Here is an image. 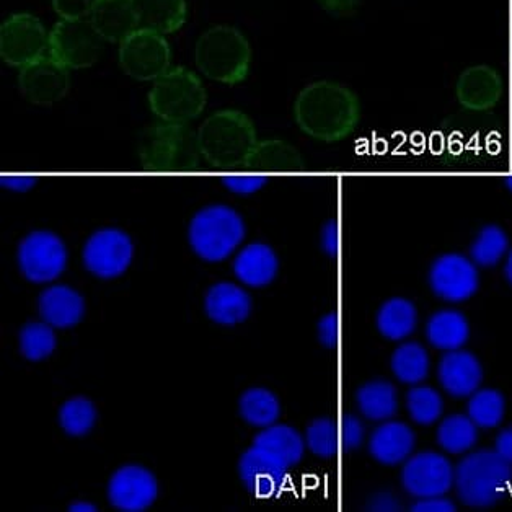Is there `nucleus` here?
Wrapping results in <instances>:
<instances>
[{"mask_svg": "<svg viewBox=\"0 0 512 512\" xmlns=\"http://www.w3.org/2000/svg\"><path fill=\"white\" fill-rule=\"evenodd\" d=\"M283 460L253 444L239 460V475L248 493L256 498H273L287 482Z\"/></svg>", "mask_w": 512, "mask_h": 512, "instance_id": "17", "label": "nucleus"}, {"mask_svg": "<svg viewBox=\"0 0 512 512\" xmlns=\"http://www.w3.org/2000/svg\"><path fill=\"white\" fill-rule=\"evenodd\" d=\"M367 508H369V511H400V504H398L397 499L393 498V495L380 493V495L372 498Z\"/></svg>", "mask_w": 512, "mask_h": 512, "instance_id": "48", "label": "nucleus"}, {"mask_svg": "<svg viewBox=\"0 0 512 512\" xmlns=\"http://www.w3.org/2000/svg\"><path fill=\"white\" fill-rule=\"evenodd\" d=\"M455 468L439 452L410 455L403 465L402 486L411 498L446 496L454 488Z\"/></svg>", "mask_w": 512, "mask_h": 512, "instance_id": "13", "label": "nucleus"}, {"mask_svg": "<svg viewBox=\"0 0 512 512\" xmlns=\"http://www.w3.org/2000/svg\"><path fill=\"white\" fill-rule=\"evenodd\" d=\"M416 446V434L402 421L387 420L374 429L369 439L372 459L382 465L405 464Z\"/></svg>", "mask_w": 512, "mask_h": 512, "instance_id": "20", "label": "nucleus"}, {"mask_svg": "<svg viewBox=\"0 0 512 512\" xmlns=\"http://www.w3.org/2000/svg\"><path fill=\"white\" fill-rule=\"evenodd\" d=\"M431 291L442 301L460 304L475 296L480 286L477 265L460 253H446L429 270Z\"/></svg>", "mask_w": 512, "mask_h": 512, "instance_id": "14", "label": "nucleus"}, {"mask_svg": "<svg viewBox=\"0 0 512 512\" xmlns=\"http://www.w3.org/2000/svg\"><path fill=\"white\" fill-rule=\"evenodd\" d=\"M253 444L276 455L289 468L301 462L305 447H307L304 437L297 429L287 426V424L276 423L256 434Z\"/></svg>", "mask_w": 512, "mask_h": 512, "instance_id": "28", "label": "nucleus"}, {"mask_svg": "<svg viewBox=\"0 0 512 512\" xmlns=\"http://www.w3.org/2000/svg\"><path fill=\"white\" fill-rule=\"evenodd\" d=\"M102 36L89 18L59 20L49 31V54L67 69H89L103 53Z\"/></svg>", "mask_w": 512, "mask_h": 512, "instance_id": "9", "label": "nucleus"}, {"mask_svg": "<svg viewBox=\"0 0 512 512\" xmlns=\"http://www.w3.org/2000/svg\"><path fill=\"white\" fill-rule=\"evenodd\" d=\"M208 103V93L195 72L186 67H170L154 80L149 106L160 121L188 124L196 120Z\"/></svg>", "mask_w": 512, "mask_h": 512, "instance_id": "6", "label": "nucleus"}, {"mask_svg": "<svg viewBox=\"0 0 512 512\" xmlns=\"http://www.w3.org/2000/svg\"><path fill=\"white\" fill-rule=\"evenodd\" d=\"M509 252V239L506 232L498 226H485L470 247V258L482 268H493Z\"/></svg>", "mask_w": 512, "mask_h": 512, "instance_id": "34", "label": "nucleus"}, {"mask_svg": "<svg viewBox=\"0 0 512 512\" xmlns=\"http://www.w3.org/2000/svg\"><path fill=\"white\" fill-rule=\"evenodd\" d=\"M294 118L307 136L322 142H338L353 134L358 126L361 102L346 85L318 80L297 95Z\"/></svg>", "mask_w": 512, "mask_h": 512, "instance_id": "1", "label": "nucleus"}, {"mask_svg": "<svg viewBox=\"0 0 512 512\" xmlns=\"http://www.w3.org/2000/svg\"><path fill=\"white\" fill-rule=\"evenodd\" d=\"M118 59L126 76L139 82H154L172 67V48L162 33L137 28L121 41Z\"/></svg>", "mask_w": 512, "mask_h": 512, "instance_id": "8", "label": "nucleus"}, {"mask_svg": "<svg viewBox=\"0 0 512 512\" xmlns=\"http://www.w3.org/2000/svg\"><path fill=\"white\" fill-rule=\"evenodd\" d=\"M93 0H53V9L61 20H85L90 17Z\"/></svg>", "mask_w": 512, "mask_h": 512, "instance_id": "42", "label": "nucleus"}, {"mask_svg": "<svg viewBox=\"0 0 512 512\" xmlns=\"http://www.w3.org/2000/svg\"><path fill=\"white\" fill-rule=\"evenodd\" d=\"M320 242H322V250L327 253L328 256H338L340 253V227L336 224V221H328L322 229V235H320Z\"/></svg>", "mask_w": 512, "mask_h": 512, "instance_id": "45", "label": "nucleus"}, {"mask_svg": "<svg viewBox=\"0 0 512 512\" xmlns=\"http://www.w3.org/2000/svg\"><path fill=\"white\" fill-rule=\"evenodd\" d=\"M376 325L380 335L387 340H407L418 327V309L405 297H392L380 305Z\"/></svg>", "mask_w": 512, "mask_h": 512, "instance_id": "27", "label": "nucleus"}, {"mask_svg": "<svg viewBox=\"0 0 512 512\" xmlns=\"http://www.w3.org/2000/svg\"><path fill=\"white\" fill-rule=\"evenodd\" d=\"M338 426H340V442L343 451H356L362 446L364 437H366V428L358 416L348 413L341 418V423Z\"/></svg>", "mask_w": 512, "mask_h": 512, "instance_id": "40", "label": "nucleus"}, {"mask_svg": "<svg viewBox=\"0 0 512 512\" xmlns=\"http://www.w3.org/2000/svg\"><path fill=\"white\" fill-rule=\"evenodd\" d=\"M413 512H454L457 506L451 499L444 496H431V498L416 499V503L411 506Z\"/></svg>", "mask_w": 512, "mask_h": 512, "instance_id": "44", "label": "nucleus"}, {"mask_svg": "<svg viewBox=\"0 0 512 512\" xmlns=\"http://www.w3.org/2000/svg\"><path fill=\"white\" fill-rule=\"evenodd\" d=\"M495 452L512 465V426L499 431L495 439Z\"/></svg>", "mask_w": 512, "mask_h": 512, "instance_id": "47", "label": "nucleus"}, {"mask_svg": "<svg viewBox=\"0 0 512 512\" xmlns=\"http://www.w3.org/2000/svg\"><path fill=\"white\" fill-rule=\"evenodd\" d=\"M43 322L53 328H72L82 322L85 315V301L82 294L71 286H51L41 292L38 299Z\"/></svg>", "mask_w": 512, "mask_h": 512, "instance_id": "22", "label": "nucleus"}, {"mask_svg": "<svg viewBox=\"0 0 512 512\" xmlns=\"http://www.w3.org/2000/svg\"><path fill=\"white\" fill-rule=\"evenodd\" d=\"M159 496V483L154 473L141 465L118 468L108 483L111 506L123 512H142L151 508Z\"/></svg>", "mask_w": 512, "mask_h": 512, "instance_id": "16", "label": "nucleus"}, {"mask_svg": "<svg viewBox=\"0 0 512 512\" xmlns=\"http://www.w3.org/2000/svg\"><path fill=\"white\" fill-rule=\"evenodd\" d=\"M222 183L227 190L237 195H252L268 183V178L263 175H229L222 178Z\"/></svg>", "mask_w": 512, "mask_h": 512, "instance_id": "41", "label": "nucleus"}, {"mask_svg": "<svg viewBox=\"0 0 512 512\" xmlns=\"http://www.w3.org/2000/svg\"><path fill=\"white\" fill-rule=\"evenodd\" d=\"M2 186L12 191H28L35 186L36 178L33 177H2Z\"/></svg>", "mask_w": 512, "mask_h": 512, "instance_id": "49", "label": "nucleus"}, {"mask_svg": "<svg viewBox=\"0 0 512 512\" xmlns=\"http://www.w3.org/2000/svg\"><path fill=\"white\" fill-rule=\"evenodd\" d=\"M97 418V408L85 397L71 398L59 410V424L64 433L72 437L89 434L97 423Z\"/></svg>", "mask_w": 512, "mask_h": 512, "instance_id": "36", "label": "nucleus"}, {"mask_svg": "<svg viewBox=\"0 0 512 512\" xmlns=\"http://www.w3.org/2000/svg\"><path fill=\"white\" fill-rule=\"evenodd\" d=\"M318 340L325 348L335 349L340 343V317L336 312L320 318L317 327Z\"/></svg>", "mask_w": 512, "mask_h": 512, "instance_id": "43", "label": "nucleus"}, {"mask_svg": "<svg viewBox=\"0 0 512 512\" xmlns=\"http://www.w3.org/2000/svg\"><path fill=\"white\" fill-rule=\"evenodd\" d=\"M248 162L261 168H289L296 167L299 155L286 142L265 141L256 144Z\"/></svg>", "mask_w": 512, "mask_h": 512, "instance_id": "39", "label": "nucleus"}, {"mask_svg": "<svg viewBox=\"0 0 512 512\" xmlns=\"http://www.w3.org/2000/svg\"><path fill=\"white\" fill-rule=\"evenodd\" d=\"M67 248L61 237L49 230H35L18 245V268L30 283H53L67 266Z\"/></svg>", "mask_w": 512, "mask_h": 512, "instance_id": "10", "label": "nucleus"}, {"mask_svg": "<svg viewBox=\"0 0 512 512\" xmlns=\"http://www.w3.org/2000/svg\"><path fill=\"white\" fill-rule=\"evenodd\" d=\"M501 92V80L490 67H472L462 74L457 95L462 105L472 110L490 108L498 100Z\"/></svg>", "mask_w": 512, "mask_h": 512, "instance_id": "25", "label": "nucleus"}, {"mask_svg": "<svg viewBox=\"0 0 512 512\" xmlns=\"http://www.w3.org/2000/svg\"><path fill=\"white\" fill-rule=\"evenodd\" d=\"M407 410L411 421L420 426H431L441 420L444 400L441 393L428 385H413L407 393Z\"/></svg>", "mask_w": 512, "mask_h": 512, "instance_id": "35", "label": "nucleus"}, {"mask_svg": "<svg viewBox=\"0 0 512 512\" xmlns=\"http://www.w3.org/2000/svg\"><path fill=\"white\" fill-rule=\"evenodd\" d=\"M204 310L212 322L234 327L252 314V297L234 283H217L204 297Z\"/></svg>", "mask_w": 512, "mask_h": 512, "instance_id": "21", "label": "nucleus"}, {"mask_svg": "<svg viewBox=\"0 0 512 512\" xmlns=\"http://www.w3.org/2000/svg\"><path fill=\"white\" fill-rule=\"evenodd\" d=\"M49 51V33L40 18L15 14L0 27V56L9 66L22 69Z\"/></svg>", "mask_w": 512, "mask_h": 512, "instance_id": "11", "label": "nucleus"}, {"mask_svg": "<svg viewBox=\"0 0 512 512\" xmlns=\"http://www.w3.org/2000/svg\"><path fill=\"white\" fill-rule=\"evenodd\" d=\"M198 151V134L186 124L167 121H160L147 129L141 146L144 164L154 170L193 167Z\"/></svg>", "mask_w": 512, "mask_h": 512, "instance_id": "7", "label": "nucleus"}, {"mask_svg": "<svg viewBox=\"0 0 512 512\" xmlns=\"http://www.w3.org/2000/svg\"><path fill=\"white\" fill-rule=\"evenodd\" d=\"M506 186H508V190L512 193V177L506 178Z\"/></svg>", "mask_w": 512, "mask_h": 512, "instance_id": "52", "label": "nucleus"}, {"mask_svg": "<svg viewBox=\"0 0 512 512\" xmlns=\"http://www.w3.org/2000/svg\"><path fill=\"white\" fill-rule=\"evenodd\" d=\"M390 367H392L393 376L397 377L398 382L418 385L429 376L431 358L423 345L415 343V341H408L393 351Z\"/></svg>", "mask_w": 512, "mask_h": 512, "instance_id": "30", "label": "nucleus"}, {"mask_svg": "<svg viewBox=\"0 0 512 512\" xmlns=\"http://www.w3.org/2000/svg\"><path fill=\"white\" fill-rule=\"evenodd\" d=\"M356 403L364 418L376 423H384L397 415V389L387 380H371L359 387L356 392Z\"/></svg>", "mask_w": 512, "mask_h": 512, "instance_id": "29", "label": "nucleus"}, {"mask_svg": "<svg viewBox=\"0 0 512 512\" xmlns=\"http://www.w3.org/2000/svg\"><path fill=\"white\" fill-rule=\"evenodd\" d=\"M195 61L199 71L214 82L242 84L252 67V48L242 31L229 25H217L199 36Z\"/></svg>", "mask_w": 512, "mask_h": 512, "instance_id": "2", "label": "nucleus"}, {"mask_svg": "<svg viewBox=\"0 0 512 512\" xmlns=\"http://www.w3.org/2000/svg\"><path fill=\"white\" fill-rule=\"evenodd\" d=\"M82 256L85 268L93 276L120 278L133 263L134 243L124 230L106 227L90 235Z\"/></svg>", "mask_w": 512, "mask_h": 512, "instance_id": "12", "label": "nucleus"}, {"mask_svg": "<svg viewBox=\"0 0 512 512\" xmlns=\"http://www.w3.org/2000/svg\"><path fill=\"white\" fill-rule=\"evenodd\" d=\"M467 415L478 429H495L506 415V398L495 389H478L468 397Z\"/></svg>", "mask_w": 512, "mask_h": 512, "instance_id": "33", "label": "nucleus"}, {"mask_svg": "<svg viewBox=\"0 0 512 512\" xmlns=\"http://www.w3.org/2000/svg\"><path fill=\"white\" fill-rule=\"evenodd\" d=\"M198 144L212 164L234 167L250 159L258 144L255 124L247 113L235 108L216 111L199 128Z\"/></svg>", "mask_w": 512, "mask_h": 512, "instance_id": "4", "label": "nucleus"}, {"mask_svg": "<svg viewBox=\"0 0 512 512\" xmlns=\"http://www.w3.org/2000/svg\"><path fill=\"white\" fill-rule=\"evenodd\" d=\"M278 271V255L268 243H250L235 256L234 274L245 286H270L278 276Z\"/></svg>", "mask_w": 512, "mask_h": 512, "instance_id": "23", "label": "nucleus"}, {"mask_svg": "<svg viewBox=\"0 0 512 512\" xmlns=\"http://www.w3.org/2000/svg\"><path fill=\"white\" fill-rule=\"evenodd\" d=\"M305 446L322 459H332L341 449L340 426L332 418H318L305 431Z\"/></svg>", "mask_w": 512, "mask_h": 512, "instance_id": "38", "label": "nucleus"}, {"mask_svg": "<svg viewBox=\"0 0 512 512\" xmlns=\"http://www.w3.org/2000/svg\"><path fill=\"white\" fill-rule=\"evenodd\" d=\"M437 379L442 390L454 398H468L483 382L482 362L465 349L447 351L439 361Z\"/></svg>", "mask_w": 512, "mask_h": 512, "instance_id": "18", "label": "nucleus"}, {"mask_svg": "<svg viewBox=\"0 0 512 512\" xmlns=\"http://www.w3.org/2000/svg\"><path fill=\"white\" fill-rule=\"evenodd\" d=\"M242 420L255 428L265 429L278 421L281 403L271 390L253 387L245 390L239 400Z\"/></svg>", "mask_w": 512, "mask_h": 512, "instance_id": "31", "label": "nucleus"}, {"mask_svg": "<svg viewBox=\"0 0 512 512\" xmlns=\"http://www.w3.org/2000/svg\"><path fill=\"white\" fill-rule=\"evenodd\" d=\"M71 69L49 54L23 66L18 72V89L28 102L54 105L71 90Z\"/></svg>", "mask_w": 512, "mask_h": 512, "instance_id": "15", "label": "nucleus"}, {"mask_svg": "<svg viewBox=\"0 0 512 512\" xmlns=\"http://www.w3.org/2000/svg\"><path fill=\"white\" fill-rule=\"evenodd\" d=\"M67 509L71 512H93L97 511V506L89 503V501H76V503H72Z\"/></svg>", "mask_w": 512, "mask_h": 512, "instance_id": "50", "label": "nucleus"}, {"mask_svg": "<svg viewBox=\"0 0 512 512\" xmlns=\"http://www.w3.org/2000/svg\"><path fill=\"white\" fill-rule=\"evenodd\" d=\"M245 234L247 227L239 212L226 204H212L193 216L188 240L201 260L219 263L240 247Z\"/></svg>", "mask_w": 512, "mask_h": 512, "instance_id": "5", "label": "nucleus"}, {"mask_svg": "<svg viewBox=\"0 0 512 512\" xmlns=\"http://www.w3.org/2000/svg\"><path fill=\"white\" fill-rule=\"evenodd\" d=\"M361 0H317V4L322 7L327 14L335 17H348L358 10Z\"/></svg>", "mask_w": 512, "mask_h": 512, "instance_id": "46", "label": "nucleus"}, {"mask_svg": "<svg viewBox=\"0 0 512 512\" xmlns=\"http://www.w3.org/2000/svg\"><path fill=\"white\" fill-rule=\"evenodd\" d=\"M20 351L28 361H43L58 346L54 328L46 322H31L20 330Z\"/></svg>", "mask_w": 512, "mask_h": 512, "instance_id": "37", "label": "nucleus"}, {"mask_svg": "<svg viewBox=\"0 0 512 512\" xmlns=\"http://www.w3.org/2000/svg\"><path fill=\"white\" fill-rule=\"evenodd\" d=\"M139 28L157 31L162 35L177 33L188 18L186 0H134Z\"/></svg>", "mask_w": 512, "mask_h": 512, "instance_id": "24", "label": "nucleus"}, {"mask_svg": "<svg viewBox=\"0 0 512 512\" xmlns=\"http://www.w3.org/2000/svg\"><path fill=\"white\" fill-rule=\"evenodd\" d=\"M437 444L447 454L462 455L472 451L478 441V426L468 415H451L439 424Z\"/></svg>", "mask_w": 512, "mask_h": 512, "instance_id": "32", "label": "nucleus"}, {"mask_svg": "<svg viewBox=\"0 0 512 512\" xmlns=\"http://www.w3.org/2000/svg\"><path fill=\"white\" fill-rule=\"evenodd\" d=\"M426 338L429 345L444 353L462 349L470 338V323L459 310H439L428 320Z\"/></svg>", "mask_w": 512, "mask_h": 512, "instance_id": "26", "label": "nucleus"}, {"mask_svg": "<svg viewBox=\"0 0 512 512\" xmlns=\"http://www.w3.org/2000/svg\"><path fill=\"white\" fill-rule=\"evenodd\" d=\"M511 485L512 465L501 459L495 449L465 455L455 468V491L468 508H493L506 498Z\"/></svg>", "mask_w": 512, "mask_h": 512, "instance_id": "3", "label": "nucleus"}, {"mask_svg": "<svg viewBox=\"0 0 512 512\" xmlns=\"http://www.w3.org/2000/svg\"><path fill=\"white\" fill-rule=\"evenodd\" d=\"M89 20L108 43H121L139 28L134 0H93Z\"/></svg>", "mask_w": 512, "mask_h": 512, "instance_id": "19", "label": "nucleus"}, {"mask_svg": "<svg viewBox=\"0 0 512 512\" xmlns=\"http://www.w3.org/2000/svg\"><path fill=\"white\" fill-rule=\"evenodd\" d=\"M504 276H506V281L512 286V248L508 252V256H506V263H504Z\"/></svg>", "mask_w": 512, "mask_h": 512, "instance_id": "51", "label": "nucleus"}]
</instances>
